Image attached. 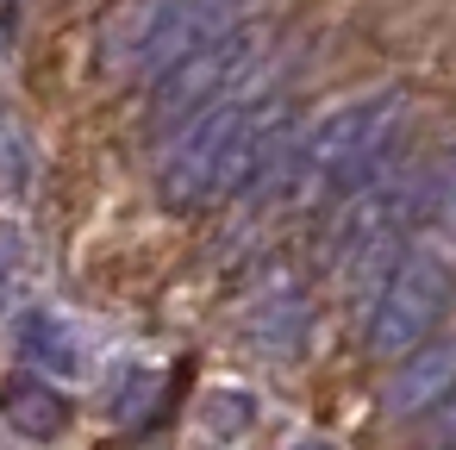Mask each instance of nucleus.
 Returning <instances> with one entry per match:
<instances>
[{
  "label": "nucleus",
  "mask_w": 456,
  "mask_h": 450,
  "mask_svg": "<svg viewBox=\"0 0 456 450\" xmlns=\"http://www.w3.org/2000/svg\"><path fill=\"white\" fill-rule=\"evenodd\" d=\"M175 132L182 138L163 157L157 194H163V207L188 213V207H213V200L238 194L269 163V151L288 138V107L275 94H263V82H244L238 94L213 101L207 113H194Z\"/></svg>",
  "instance_id": "f257e3e1"
},
{
  "label": "nucleus",
  "mask_w": 456,
  "mask_h": 450,
  "mask_svg": "<svg viewBox=\"0 0 456 450\" xmlns=\"http://www.w3.org/2000/svg\"><path fill=\"white\" fill-rule=\"evenodd\" d=\"M400 126H406V94L400 88H381V94H362V101H344L338 113H325L300 138V163H306L313 194H350L369 176H381Z\"/></svg>",
  "instance_id": "f03ea898"
},
{
  "label": "nucleus",
  "mask_w": 456,
  "mask_h": 450,
  "mask_svg": "<svg viewBox=\"0 0 456 450\" xmlns=\"http://www.w3.org/2000/svg\"><path fill=\"white\" fill-rule=\"evenodd\" d=\"M437 169L425 176V169H412V176H369L362 188H350L344 200V213H338V225H331V263L344 269V275H381L387 269V257L400 250V238L419 225V213L425 207H437Z\"/></svg>",
  "instance_id": "7ed1b4c3"
},
{
  "label": "nucleus",
  "mask_w": 456,
  "mask_h": 450,
  "mask_svg": "<svg viewBox=\"0 0 456 450\" xmlns=\"http://www.w3.org/2000/svg\"><path fill=\"white\" fill-rule=\"evenodd\" d=\"M263 57H269V32L250 26V20L232 26L225 38L188 51L182 63H169L163 76H151V126H157V132L188 126V119L207 113L213 101H225V94H238L244 82H256Z\"/></svg>",
  "instance_id": "20e7f679"
},
{
  "label": "nucleus",
  "mask_w": 456,
  "mask_h": 450,
  "mask_svg": "<svg viewBox=\"0 0 456 450\" xmlns=\"http://www.w3.org/2000/svg\"><path fill=\"white\" fill-rule=\"evenodd\" d=\"M400 263L381 269L375 307H369V350L375 356H406L412 344H425L450 307V263L437 244H412L394 250Z\"/></svg>",
  "instance_id": "39448f33"
},
{
  "label": "nucleus",
  "mask_w": 456,
  "mask_h": 450,
  "mask_svg": "<svg viewBox=\"0 0 456 450\" xmlns=\"http://www.w3.org/2000/svg\"><path fill=\"white\" fill-rule=\"evenodd\" d=\"M250 7L256 0H157L151 13H132V38H126L119 63H132L144 76H163L188 51H200V45L225 38L232 26H244Z\"/></svg>",
  "instance_id": "423d86ee"
},
{
  "label": "nucleus",
  "mask_w": 456,
  "mask_h": 450,
  "mask_svg": "<svg viewBox=\"0 0 456 450\" xmlns=\"http://www.w3.org/2000/svg\"><path fill=\"white\" fill-rule=\"evenodd\" d=\"M406 356H412V363H400L394 381H387V413H400V419L437 413L444 394H450V344H431V350L412 344Z\"/></svg>",
  "instance_id": "0eeeda50"
},
{
  "label": "nucleus",
  "mask_w": 456,
  "mask_h": 450,
  "mask_svg": "<svg viewBox=\"0 0 456 450\" xmlns=\"http://www.w3.org/2000/svg\"><path fill=\"white\" fill-rule=\"evenodd\" d=\"M20 350H26L38 369H51V375H82V369H88V344H82V331H76L63 313H26Z\"/></svg>",
  "instance_id": "6e6552de"
},
{
  "label": "nucleus",
  "mask_w": 456,
  "mask_h": 450,
  "mask_svg": "<svg viewBox=\"0 0 456 450\" xmlns=\"http://www.w3.org/2000/svg\"><path fill=\"white\" fill-rule=\"evenodd\" d=\"M7 425L26 431V438H57L69 425V400L45 381H13L7 388Z\"/></svg>",
  "instance_id": "1a4fd4ad"
},
{
  "label": "nucleus",
  "mask_w": 456,
  "mask_h": 450,
  "mask_svg": "<svg viewBox=\"0 0 456 450\" xmlns=\"http://www.w3.org/2000/svg\"><path fill=\"white\" fill-rule=\"evenodd\" d=\"M26 282H32V250L13 225H0V313L26 294Z\"/></svg>",
  "instance_id": "9d476101"
},
{
  "label": "nucleus",
  "mask_w": 456,
  "mask_h": 450,
  "mask_svg": "<svg viewBox=\"0 0 456 450\" xmlns=\"http://www.w3.org/2000/svg\"><path fill=\"white\" fill-rule=\"evenodd\" d=\"M294 450H338V444H325V438H306V444H294Z\"/></svg>",
  "instance_id": "9b49d317"
}]
</instances>
